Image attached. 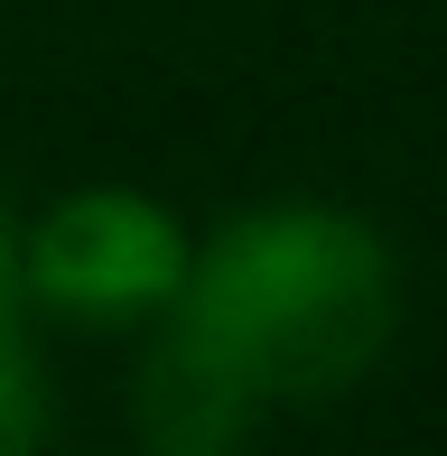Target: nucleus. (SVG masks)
<instances>
[{
	"label": "nucleus",
	"instance_id": "20e7f679",
	"mask_svg": "<svg viewBox=\"0 0 447 456\" xmlns=\"http://www.w3.org/2000/svg\"><path fill=\"white\" fill-rule=\"evenodd\" d=\"M47 447V391H37L28 345L0 336V456H37Z\"/></svg>",
	"mask_w": 447,
	"mask_h": 456
},
{
	"label": "nucleus",
	"instance_id": "7ed1b4c3",
	"mask_svg": "<svg viewBox=\"0 0 447 456\" xmlns=\"http://www.w3.org/2000/svg\"><path fill=\"white\" fill-rule=\"evenodd\" d=\"M252 428H261V410H242L215 372H196L187 354L158 345L150 391H140V438H150V456H242Z\"/></svg>",
	"mask_w": 447,
	"mask_h": 456
},
{
	"label": "nucleus",
	"instance_id": "f03ea898",
	"mask_svg": "<svg viewBox=\"0 0 447 456\" xmlns=\"http://www.w3.org/2000/svg\"><path fill=\"white\" fill-rule=\"evenodd\" d=\"M19 280L66 317H150L187 280V233L168 205L131 196V186H85V196L47 205L37 233L19 242Z\"/></svg>",
	"mask_w": 447,
	"mask_h": 456
},
{
	"label": "nucleus",
	"instance_id": "39448f33",
	"mask_svg": "<svg viewBox=\"0 0 447 456\" xmlns=\"http://www.w3.org/2000/svg\"><path fill=\"white\" fill-rule=\"evenodd\" d=\"M10 289H19V242H10V224H0V336H10Z\"/></svg>",
	"mask_w": 447,
	"mask_h": 456
},
{
	"label": "nucleus",
	"instance_id": "f257e3e1",
	"mask_svg": "<svg viewBox=\"0 0 447 456\" xmlns=\"http://www.w3.org/2000/svg\"><path fill=\"white\" fill-rule=\"evenodd\" d=\"M168 317V354L215 372L261 419L336 401L392 345V252L336 205H261L187 252Z\"/></svg>",
	"mask_w": 447,
	"mask_h": 456
}]
</instances>
